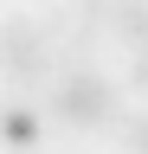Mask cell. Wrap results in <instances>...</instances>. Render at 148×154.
Masks as SVG:
<instances>
[{
	"mask_svg": "<svg viewBox=\"0 0 148 154\" xmlns=\"http://www.w3.org/2000/svg\"><path fill=\"white\" fill-rule=\"evenodd\" d=\"M0 141H7V148H32V141H39V116H32V109H7V116H0Z\"/></svg>",
	"mask_w": 148,
	"mask_h": 154,
	"instance_id": "obj_4",
	"label": "cell"
},
{
	"mask_svg": "<svg viewBox=\"0 0 148 154\" xmlns=\"http://www.w3.org/2000/svg\"><path fill=\"white\" fill-rule=\"evenodd\" d=\"M109 128L122 135V148H129V154H148V109H142V116H116Z\"/></svg>",
	"mask_w": 148,
	"mask_h": 154,
	"instance_id": "obj_5",
	"label": "cell"
},
{
	"mask_svg": "<svg viewBox=\"0 0 148 154\" xmlns=\"http://www.w3.org/2000/svg\"><path fill=\"white\" fill-rule=\"evenodd\" d=\"M45 116H58L65 128H109L116 122V84L97 71V64H77V71H65L58 84H52L45 96Z\"/></svg>",
	"mask_w": 148,
	"mask_h": 154,
	"instance_id": "obj_1",
	"label": "cell"
},
{
	"mask_svg": "<svg viewBox=\"0 0 148 154\" xmlns=\"http://www.w3.org/2000/svg\"><path fill=\"white\" fill-rule=\"evenodd\" d=\"M0 71L20 77V84H39L52 71V32L39 19H7L0 26Z\"/></svg>",
	"mask_w": 148,
	"mask_h": 154,
	"instance_id": "obj_2",
	"label": "cell"
},
{
	"mask_svg": "<svg viewBox=\"0 0 148 154\" xmlns=\"http://www.w3.org/2000/svg\"><path fill=\"white\" fill-rule=\"evenodd\" d=\"M109 26H116V32L129 38V45H135V51H148V7H142V0L116 7V13H109Z\"/></svg>",
	"mask_w": 148,
	"mask_h": 154,
	"instance_id": "obj_3",
	"label": "cell"
},
{
	"mask_svg": "<svg viewBox=\"0 0 148 154\" xmlns=\"http://www.w3.org/2000/svg\"><path fill=\"white\" fill-rule=\"evenodd\" d=\"M129 84L148 96V51H135V58H129Z\"/></svg>",
	"mask_w": 148,
	"mask_h": 154,
	"instance_id": "obj_6",
	"label": "cell"
}]
</instances>
